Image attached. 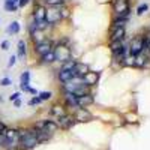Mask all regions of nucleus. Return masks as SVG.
I'll return each instance as SVG.
<instances>
[{
  "label": "nucleus",
  "instance_id": "ddd939ff",
  "mask_svg": "<svg viewBox=\"0 0 150 150\" xmlns=\"http://www.w3.org/2000/svg\"><path fill=\"white\" fill-rule=\"evenodd\" d=\"M66 112H68V110L62 102H56V104H53L51 107H50V114H51L53 117H56V120L62 116H65Z\"/></svg>",
  "mask_w": 150,
  "mask_h": 150
},
{
  "label": "nucleus",
  "instance_id": "a211bd4d",
  "mask_svg": "<svg viewBox=\"0 0 150 150\" xmlns=\"http://www.w3.org/2000/svg\"><path fill=\"white\" fill-rule=\"evenodd\" d=\"M128 21H129V18H120V17H112V20H111V26H110V32L116 30V29H119V27H126Z\"/></svg>",
  "mask_w": 150,
  "mask_h": 150
},
{
  "label": "nucleus",
  "instance_id": "4468645a",
  "mask_svg": "<svg viewBox=\"0 0 150 150\" xmlns=\"http://www.w3.org/2000/svg\"><path fill=\"white\" fill-rule=\"evenodd\" d=\"M125 39H126V27H119L116 30L110 32L108 42H112V41H125Z\"/></svg>",
  "mask_w": 150,
  "mask_h": 150
},
{
  "label": "nucleus",
  "instance_id": "4c0bfd02",
  "mask_svg": "<svg viewBox=\"0 0 150 150\" xmlns=\"http://www.w3.org/2000/svg\"><path fill=\"white\" fill-rule=\"evenodd\" d=\"M45 2H47V0H38V2H36V3H41V5H44Z\"/></svg>",
  "mask_w": 150,
  "mask_h": 150
},
{
  "label": "nucleus",
  "instance_id": "9d476101",
  "mask_svg": "<svg viewBox=\"0 0 150 150\" xmlns=\"http://www.w3.org/2000/svg\"><path fill=\"white\" fill-rule=\"evenodd\" d=\"M45 6L41 5V3H36L33 11H32V20L35 23H41V21H45Z\"/></svg>",
  "mask_w": 150,
  "mask_h": 150
},
{
  "label": "nucleus",
  "instance_id": "f3484780",
  "mask_svg": "<svg viewBox=\"0 0 150 150\" xmlns=\"http://www.w3.org/2000/svg\"><path fill=\"white\" fill-rule=\"evenodd\" d=\"M149 62H150V57L146 53H141L138 56H135V68L137 69H144V68L149 66Z\"/></svg>",
  "mask_w": 150,
  "mask_h": 150
},
{
  "label": "nucleus",
  "instance_id": "c9c22d12",
  "mask_svg": "<svg viewBox=\"0 0 150 150\" xmlns=\"http://www.w3.org/2000/svg\"><path fill=\"white\" fill-rule=\"evenodd\" d=\"M12 104H14V107H15V108H20V107L23 105V101H21V98H20V99H17V101H14Z\"/></svg>",
  "mask_w": 150,
  "mask_h": 150
},
{
  "label": "nucleus",
  "instance_id": "58836bf2",
  "mask_svg": "<svg viewBox=\"0 0 150 150\" xmlns=\"http://www.w3.org/2000/svg\"><path fill=\"white\" fill-rule=\"evenodd\" d=\"M2 101H3V99H2V96H0V102H2Z\"/></svg>",
  "mask_w": 150,
  "mask_h": 150
},
{
  "label": "nucleus",
  "instance_id": "e433bc0d",
  "mask_svg": "<svg viewBox=\"0 0 150 150\" xmlns=\"http://www.w3.org/2000/svg\"><path fill=\"white\" fill-rule=\"evenodd\" d=\"M5 2H11V3H15V5H18V0H5Z\"/></svg>",
  "mask_w": 150,
  "mask_h": 150
},
{
  "label": "nucleus",
  "instance_id": "f257e3e1",
  "mask_svg": "<svg viewBox=\"0 0 150 150\" xmlns=\"http://www.w3.org/2000/svg\"><path fill=\"white\" fill-rule=\"evenodd\" d=\"M36 146H39V141L32 126L18 129V150H33Z\"/></svg>",
  "mask_w": 150,
  "mask_h": 150
},
{
  "label": "nucleus",
  "instance_id": "7c9ffc66",
  "mask_svg": "<svg viewBox=\"0 0 150 150\" xmlns=\"http://www.w3.org/2000/svg\"><path fill=\"white\" fill-rule=\"evenodd\" d=\"M20 98H21V93H20V92H15V93H12V95L9 96V101L14 102V101H17V99H20Z\"/></svg>",
  "mask_w": 150,
  "mask_h": 150
},
{
  "label": "nucleus",
  "instance_id": "20e7f679",
  "mask_svg": "<svg viewBox=\"0 0 150 150\" xmlns=\"http://www.w3.org/2000/svg\"><path fill=\"white\" fill-rule=\"evenodd\" d=\"M54 57H56V63H65V62H69L74 59L72 56V50L71 47H66V45H57L54 44Z\"/></svg>",
  "mask_w": 150,
  "mask_h": 150
},
{
  "label": "nucleus",
  "instance_id": "1a4fd4ad",
  "mask_svg": "<svg viewBox=\"0 0 150 150\" xmlns=\"http://www.w3.org/2000/svg\"><path fill=\"white\" fill-rule=\"evenodd\" d=\"M71 114L74 116L77 123H89V122L93 120V114L87 108H77L74 112H71Z\"/></svg>",
  "mask_w": 150,
  "mask_h": 150
},
{
  "label": "nucleus",
  "instance_id": "473e14b6",
  "mask_svg": "<svg viewBox=\"0 0 150 150\" xmlns=\"http://www.w3.org/2000/svg\"><path fill=\"white\" fill-rule=\"evenodd\" d=\"M30 2H32V0H18V9L20 8H26Z\"/></svg>",
  "mask_w": 150,
  "mask_h": 150
},
{
  "label": "nucleus",
  "instance_id": "6ab92c4d",
  "mask_svg": "<svg viewBox=\"0 0 150 150\" xmlns=\"http://www.w3.org/2000/svg\"><path fill=\"white\" fill-rule=\"evenodd\" d=\"M27 56V44L24 39H20L17 44V57L18 59H24Z\"/></svg>",
  "mask_w": 150,
  "mask_h": 150
},
{
  "label": "nucleus",
  "instance_id": "c756f323",
  "mask_svg": "<svg viewBox=\"0 0 150 150\" xmlns=\"http://www.w3.org/2000/svg\"><path fill=\"white\" fill-rule=\"evenodd\" d=\"M147 36V44H146V54L150 57V33H146Z\"/></svg>",
  "mask_w": 150,
  "mask_h": 150
},
{
  "label": "nucleus",
  "instance_id": "412c9836",
  "mask_svg": "<svg viewBox=\"0 0 150 150\" xmlns=\"http://www.w3.org/2000/svg\"><path fill=\"white\" fill-rule=\"evenodd\" d=\"M63 5H66V0H47L44 3L45 8H62Z\"/></svg>",
  "mask_w": 150,
  "mask_h": 150
},
{
  "label": "nucleus",
  "instance_id": "f8f14e48",
  "mask_svg": "<svg viewBox=\"0 0 150 150\" xmlns=\"http://www.w3.org/2000/svg\"><path fill=\"white\" fill-rule=\"evenodd\" d=\"M74 78H77V77H75L74 69H71V71H68V69H59L57 71V80L62 84H66V83L72 81Z\"/></svg>",
  "mask_w": 150,
  "mask_h": 150
},
{
  "label": "nucleus",
  "instance_id": "f704fd0d",
  "mask_svg": "<svg viewBox=\"0 0 150 150\" xmlns=\"http://www.w3.org/2000/svg\"><path fill=\"white\" fill-rule=\"evenodd\" d=\"M8 129V126H6V123L5 122H2V120H0V134H3L5 131Z\"/></svg>",
  "mask_w": 150,
  "mask_h": 150
},
{
  "label": "nucleus",
  "instance_id": "9b49d317",
  "mask_svg": "<svg viewBox=\"0 0 150 150\" xmlns=\"http://www.w3.org/2000/svg\"><path fill=\"white\" fill-rule=\"evenodd\" d=\"M77 104H78V108H87L95 104V96L92 92L86 93V95H81V96H77Z\"/></svg>",
  "mask_w": 150,
  "mask_h": 150
},
{
  "label": "nucleus",
  "instance_id": "aec40b11",
  "mask_svg": "<svg viewBox=\"0 0 150 150\" xmlns=\"http://www.w3.org/2000/svg\"><path fill=\"white\" fill-rule=\"evenodd\" d=\"M20 32H21V24L18 21H12L9 26H8V29H6V33L8 35H18Z\"/></svg>",
  "mask_w": 150,
  "mask_h": 150
},
{
  "label": "nucleus",
  "instance_id": "b1692460",
  "mask_svg": "<svg viewBox=\"0 0 150 150\" xmlns=\"http://www.w3.org/2000/svg\"><path fill=\"white\" fill-rule=\"evenodd\" d=\"M60 14H62V20L69 18V17H71V9H69V6H68V5L62 6V8H60Z\"/></svg>",
  "mask_w": 150,
  "mask_h": 150
},
{
  "label": "nucleus",
  "instance_id": "f03ea898",
  "mask_svg": "<svg viewBox=\"0 0 150 150\" xmlns=\"http://www.w3.org/2000/svg\"><path fill=\"white\" fill-rule=\"evenodd\" d=\"M146 44H147L146 33L144 35H135L128 42V54L135 57L141 53H146Z\"/></svg>",
  "mask_w": 150,
  "mask_h": 150
},
{
  "label": "nucleus",
  "instance_id": "bb28decb",
  "mask_svg": "<svg viewBox=\"0 0 150 150\" xmlns=\"http://www.w3.org/2000/svg\"><path fill=\"white\" fill-rule=\"evenodd\" d=\"M149 11V5L147 3H140L138 6H137V15H143V14H146V12Z\"/></svg>",
  "mask_w": 150,
  "mask_h": 150
},
{
  "label": "nucleus",
  "instance_id": "39448f33",
  "mask_svg": "<svg viewBox=\"0 0 150 150\" xmlns=\"http://www.w3.org/2000/svg\"><path fill=\"white\" fill-rule=\"evenodd\" d=\"M33 54L38 56V57H41L50 51H53L54 50V41L51 39V38H47V39L41 41V42H38V44H33Z\"/></svg>",
  "mask_w": 150,
  "mask_h": 150
},
{
  "label": "nucleus",
  "instance_id": "c85d7f7f",
  "mask_svg": "<svg viewBox=\"0 0 150 150\" xmlns=\"http://www.w3.org/2000/svg\"><path fill=\"white\" fill-rule=\"evenodd\" d=\"M11 84H12V80H11L9 77H5V78L0 80V86H2V87H8V86H11Z\"/></svg>",
  "mask_w": 150,
  "mask_h": 150
},
{
  "label": "nucleus",
  "instance_id": "0eeeda50",
  "mask_svg": "<svg viewBox=\"0 0 150 150\" xmlns=\"http://www.w3.org/2000/svg\"><path fill=\"white\" fill-rule=\"evenodd\" d=\"M56 123H57L59 129H62V131H69V129H72L75 125H77V122H75V119H74V116L71 114V112H66L65 116L59 117L56 120Z\"/></svg>",
  "mask_w": 150,
  "mask_h": 150
},
{
  "label": "nucleus",
  "instance_id": "6e6552de",
  "mask_svg": "<svg viewBox=\"0 0 150 150\" xmlns=\"http://www.w3.org/2000/svg\"><path fill=\"white\" fill-rule=\"evenodd\" d=\"M99 78H101V72H95V71H89L84 77H81V83L87 87V89H92V87H96L99 83Z\"/></svg>",
  "mask_w": 150,
  "mask_h": 150
},
{
  "label": "nucleus",
  "instance_id": "4be33fe9",
  "mask_svg": "<svg viewBox=\"0 0 150 150\" xmlns=\"http://www.w3.org/2000/svg\"><path fill=\"white\" fill-rule=\"evenodd\" d=\"M123 44H125V41H112V42H108V48H110L111 54L119 51V50L123 47Z\"/></svg>",
  "mask_w": 150,
  "mask_h": 150
},
{
  "label": "nucleus",
  "instance_id": "2f4dec72",
  "mask_svg": "<svg viewBox=\"0 0 150 150\" xmlns=\"http://www.w3.org/2000/svg\"><path fill=\"white\" fill-rule=\"evenodd\" d=\"M9 47H11V42H9V41H2V44H0V48H2L3 51L9 50Z\"/></svg>",
  "mask_w": 150,
  "mask_h": 150
},
{
  "label": "nucleus",
  "instance_id": "393cba45",
  "mask_svg": "<svg viewBox=\"0 0 150 150\" xmlns=\"http://www.w3.org/2000/svg\"><path fill=\"white\" fill-rule=\"evenodd\" d=\"M3 8H5L6 12H17V11H18V5L11 3V2H5V3H3Z\"/></svg>",
  "mask_w": 150,
  "mask_h": 150
},
{
  "label": "nucleus",
  "instance_id": "a878e982",
  "mask_svg": "<svg viewBox=\"0 0 150 150\" xmlns=\"http://www.w3.org/2000/svg\"><path fill=\"white\" fill-rule=\"evenodd\" d=\"M38 96L41 98V101L42 102H45V101H51V98H53V92H39L38 93Z\"/></svg>",
  "mask_w": 150,
  "mask_h": 150
},
{
  "label": "nucleus",
  "instance_id": "2eb2a0df",
  "mask_svg": "<svg viewBox=\"0 0 150 150\" xmlns=\"http://www.w3.org/2000/svg\"><path fill=\"white\" fill-rule=\"evenodd\" d=\"M89 71H90V66L87 63H84V62H77L75 66H74V72H75V77H77V78L84 77Z\"/></svg>",
  "mask_w": 150,
  "mask_h": 150
},
{
  "label": "nucleus",
  "instance_id": "7ed1b4c3",
  "mask_svg": "<svg viewBox=\"0 0 150 150\" xmlns=\"http://www.w3.org/2000/svg\"><path fill=\"white\" fill-rule=\"evenodd\" d=\"M112 17L129 18L131 15V2L129 0H111Z\"/></svg>",
  "mask_w": 150,
  "mask_h": 150
},
{
  "label": "nucleus",
  "instance_id": "423d86ee",
  "mask_svg": "<svg viewBox=\"0 0 150 150\" xmlns=\"http://www.w3.org/2000/svg\"><path fill=\"white\" fill-rule=\"evenodd\" d=\"M63 20H62L60 8H47L45 9V23L50 27H56Z\"/></svg>",
  "mask_w": 150,
  "mask_h": 150
},
{
  "label": "nucleus",
  "instance_id": "5701e85b",
  "mask_svg": "<svg viewBox=\"0 0 150 150\" xmlns=\"http://www.w3.org/2000/svg\"><path fill=\"white\" fill-rule=\"evenodd\" d=\"M123 68H135V57L128 54L123 60Z\"/></svg>",
  "mask_w": 150,
  "mask_h": 150
},
{
  "label": "nucleus",
  "instance_id": "72a5a7b5",
  "mask_svg": "<svg viewBox=\"0 0 150 150\" xmlns=\"http://www.w3.org/2000/svg\"><path fill=\"white\" fill-rule=\"evenodd\" d=\"M15 62H17V56H11L9 57V62H8V68H12L15 65Z\"/></svg>",
  "mask_w": 150,
  "mask_h": 150
},
{
  "label": "nucleus",
  "instance_id": "cd10ccee",
  "mask_svg": "<svg viewBox=\"0 0 150 150\" xmlns=\"http://www.w3.org/2000/svg\"><path fill=\"white\" fill-rule=\"evenodd\" d=\"M42 101H41V98L39 96H32V99L29 101V105L30 107H38V105H41Z\"/></svg>",
  "mask_w": 150,
  "mask_h": 150
},
{
  "label": "nucleus",
  "instance_id": "dca6fc26",
  "mask_svg": "<svg viewBox=\"0 0 150 150\" xmlns=\"http://www.w3.org/2000/svg\"><path fill=\"white\" fill-rule=\"evenodd\" d=\"M38 63L42 65V66H50V65H54L56 63V57H54V51H50L41 57H38Z\"/></svg>",
  "mask_w": 150,
  "mask_h": 150
}]
</instances>
